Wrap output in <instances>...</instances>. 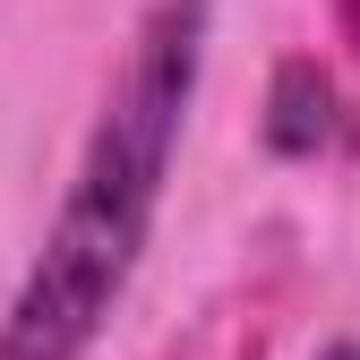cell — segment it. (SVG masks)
Instances as JSON below:
<instances>
[{
  "instance_id": "obj_1",
  "label": "cell",
  "mask_w": 360,
  "mask_h": 360,
  "mask_svg": "<svg viewBox=\"0 0 360 360\" xmlns=\"http://www.w3.org/2000/svg\"><path fill=\"white\" fill-rule=\"evenodd\" d=\"M206 60V0H155L129 34V60L95 112V138L77 155V180L43 232L26 283L0 318V360H86L146 257V232L163 214V180L180 155V120Z\"/></svg>"
},
{
  "instance_id": "obj_2",
  "label": "cell",
  "mask_w": 360,
  "mask_h": 360,
  "mask_svg": "<svg viewBox=\"0 0 360 360\" xmlns=\"http://www.w3.org/2000/svg\"><path fill=\"white\" fill-rule=\"evenodd\" d=\"M326 103H335V95H326V77L309 69V60H283V77H275V120H266V138H275L283 155H318V146H326V129H335V120H326Z\"/></svg>"
},
{
  "instance_id": "obj_3",
  "label": "cell",
  "mask_w": 360,
  "mask_h": 360,
  "mask_svg": "<svg viewBox=\"0 0 360 360\" xmlns=\"http://www.w3.org/2000/svg\"><path fill=\"white\" fill-rule=\"evenodd\" d=\"M318 360H360V343H326V352H318Z\"/></svg>"
}]
</instances>
